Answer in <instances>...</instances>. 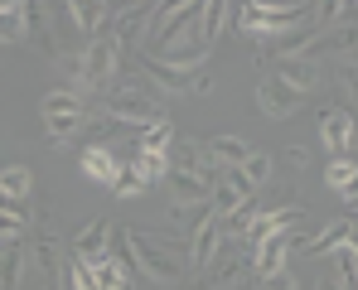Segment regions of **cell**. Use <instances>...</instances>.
Wrapping results in <instances>:
<instances>
[{
	"label": "cell",
	"mask_w": 358,
	"mask_h": 290,
	"mask_svg": "<svg viewBox=\"0 0 358 290\" xmlns=\"http://www.w3.org/2000/svg\"><path fill=\"white\" fill-rule=\"evenodd\" d=\"M112 194H117V198H141V194H145V184H141V174L126 165V170L117 174V184H112Z\"/></svg>",
	"instance_id": "cell-31"
},
{
	"label": "cell",
	"mask_w": 358,
	"mask_h": 290,
	"mask_svg": "<svg viewBox=\"0 0 358 290\" xmlns=\"http://www.w3.org/2000/svg\"><path fill=\"white\" fill-rule=\"evenodd\" d=\"M271 78H276V82H286L291 92H300V97H310V87H320V82H324V63H320V58H281Z\"/></svg>",
	"instance_id": "cell-9"
},
{
	"label": "cell",
	"mask_w": 358,
	"mask_h": 290,
	"mask_svg": "<svg viewBox=\"0 0 358 290\" xmlns=\"http://www.w3.org/2000/svg\"><path fill=\"white\" fill-rule=\"evenodd\" d=\"M29 228V213L24 208H10V203H0V242H20Z\"/></svg>",
	"instance_id": "cell-27"
},
{
	"label": "cell",
	"mask_w": 358,
	"mask_h": 290,
	"mask_svg": "<svg viewBox=\"0 0 358 290\" xmlns=\"http://www.w3.org/2000/svg\"><path fill=\"white\" fill-rule=\"evenodd\" d=\"M87 276H92L97 290H131V261H121V256H97V261L87 266Z\"/></svg>",
	"instance_id": "cell-16"
},
{
	"label": "cell",
	"mask_w": 358,
	"mask_h": 290,
	"mask_svg": "<svg viewBox=\"0 0 358 290\" xmlns=\"http://www.w3.org/2000/svg\"><path fill=\"white\" fill-rule=\"evenodd\" d=\"M117 73H121V49H117V39L112 34H97V39H87V49L78 58H68V92H107L112 82H117Z\"/></svg>",
	"instance_id": "cell-2"
},
{
	"label": "cell",
	"mask_w": 358,
	"mask_h": 290,
	"mask_svg": "<svg viewBox=\"0 0 358 290\" xmlns=\"http://www.w3.org/2000/svg\"><path fill=\"white\" fill-rule=\"evenodd\" d=\"M315 10L320 5H262V44L266 39H286L305 24H315Z\"/></svg>",
	"instance_id": "cell-6"
},
{
	"label": "cell",
	"mask_w": 358,
	"mask_h": 290,
	"mask_svg": "<svg viewBox=\"0 0 358 290\" xmlns=\"http://www.w3.org/2000/svg\"><path fill=\"white\" fill-rule=\"evenodd\" d=\"M20 39H29V5L0 0V44H20Z\"/></svg>",
	"instance_id": "cell-19"
},
{
	"label": "cell",
	"mask_w": 358,
	"mask_h": 290,
	"mask_svg": "<svg viewBox=\"0 0 358 290\" xmlns=\"http://www.w3.org/2000/svg\"><path fill=\"white\" fill-rule=\"evenodd\" d=\"M315 290H344V286H339V281H329V276H324V281H315Z\"/></svg>",
	"instance_id": "cell-34"
},
{
	"label": "cell",
	"mask_w": 358,
	"mask_h": 290,
	"mask_svg": "<svg viewBox=\"0 0 358 290\" xmlns=\"http://www.w3.org/2000/svg\"><path fill=\"white\" fill-rule=\"evenodd\" d=\"M131 170L141 174V184L150 189V184H165V174H170V155H131Z\"/></svg>",
	"instance_id": "cell-26"
},
{
	"label": "cell",
	"mask_w": 358,
	"mask_h": 290,
	"mask_svg": "<svg viewBox=\"0 0 358 290\" xmlns=\"http://www.w3.org/2000/svg\"><path fill=\"white\" fill-rule=\"evenodd\" d=\"M257 107L262 116H271V121H286V116H296L305 107V97L291 92L286 82H276V78H262V87H257Z\"/></svg>",
	"instance_id": "cell-10"
},
{
	"label": "cell",
	"mask_w": 358,
	"mask_h": 290,
	"mask_svg": "<svg viewBox=\"0 0 358 290\" xmlns=\"http://www.w3.org/2000/svg\"><path fill=\"white\" fill-rule=\"evenodd\" d=\"M349 242H354V218H334V223H324L315 237H296L291 252H300V256H334Z\"/></svg>",
	"instance_id": "cell-7"
},
{
	"label": "cell",
	"mask_w": 358,
	"mask_h": 290,
	"mask_svg": "<svg viewBox=\"0 0 358 290\" xmlns=\"http://www.w3.org/2000/svg\"><path fill=\"white\" fill-rule=\"evenodd\" d=\"M203 150H208V160H213L218 170H238L242 160L252 155V145H247L242 136H208V140H203Z\"/></svg>",
	"instance_id": "cell-15"
},
{
	"label": "cell",
	"mask_w": 358,
	"mask_h": 290,
	"mask_svg": "<svg viewBox=\"0 0 358 290\" xmlns=\"http://www.w3.org/2000/svg\"><path fill=\"white\" fill-rule=\"evenodd\" d=\"M155 10H160V5H131V10L121 15V20H117V34H112V39H117V49H126V44H131V49H145L150 24H155Z\"/></svg>",
	"instance_id": "cell-11"
},
{
	"label": "cell",
	"mask_w": 358,
	"mask_h": 290,
	"mask_svg": "<svg viewBox=\"0 0 358 290\" xmlns=\"http://www.w3.org/2000/svg\"><path fill=\"white\" fill-rule=\"evenodd\" d=\"M320 140H324V150H334V160H349V150H354V116H349V107H324L320 112Z\"/></svg>",
	"instance_id": "cell-8"
},
{
	"label": "cell",
	"mask_w": 358,
	"mask_h": 290,
	"mask_svg": "<svg viewBox=\"0 0 358 290\" xmlns=\"http://www.w3.org/2000/svg\"><path fill=\"white\" fill-rule=\"evenodd\" d=\"M286 160H291L296 170H305V165H310V150H305V145H291V150H286Z\"/></svg>",
	"instance_id": "cell-33"
},
{
	"label": "cell",
	"mask_w": 358,
	"mask_h": 290,
	"mask_svg": "<svg viewBox=\"0 0 358 290\" xmlns=\"http://www.w3.org/2000/svg\"><path fill=\"white\" fill-rule=\"evenodd\" d=\"M271 170H276V165H271V155H266V150H252V155H247V160L238 165V179L247 184V189H252V194H257V189L271 179Z\"/></svg>",
	"instance_id": "cell-25"
},
{
	"label": "cell",
	"mask_w": 358,
	"mask_h": 290,
	"mask_svg": "<svg viewBox=\"0 0 358 290\" xmlns=\"http://www.w3.org/2000/svg\"><path fill=\"white\" fill-rule=\"evenodd\" d=\"M358 165L354 160H334V165H324V184H329V189H339V198H344V203H358Z\"/></svg>",
	"instance_id": "cell-22"
},
{
	"label": "cell",
	"mask_w": 358,
	"mask_h": 290,
	"mask_svg": "<svg viewBox=\"0 0 358 290\" xmlns=\"http://www.w3.org/2000/svg\"><path fill=\"white\" fill-rule=\"evenodd\" d=\"M126 256L131 266L155 281V286H179L189 271V256L179 247V237H155V232H126Z\"/></svg>",
	"instance_id": "cell-1"
},
{
	"label": "cell",
	"mask_w": 358,
	"mask_h": 290,
	"mask_svg": "<svg viewBox=\"0 0 358 290\" xmlns=\"http://www.w3.org/2000/svg\"><path fill=\"white\" fill-rule=\"evenodd\" d=\"M29 271V252L24 242H0V290H15Z\"/></svg>",
	"instance_id": "cell-18"
},
{
	"label": "cell",
	"mask_w": 358,
	"mask_h": 290,
	"mask_svg": "<svg viewBox=\"0 0 358 290\" xmlns=\"http://www.w3.org/2000/svg\"><path fill=\"white\" fill-rule=\"evenodd\" d=\"M228 0H208L203 10H199V20L189 24V39H199L203 49H213V39H218V29H223V20H228Z\"/></svg>",
	"instance_id": "cell-17"
},
{
	"label": "cell",
	"mask_w": 358,
	"mask_h": 290,
	"mask_svg": "<svg viewBox=\"0 0 358 290\" xmlns=\"http://www.w3.org/2000/svg\"><path fill=\"white\" fill-rule=\"evenodd\" d=\"M170 145H175V131H170V121L160 116V121H150L145 131H141V140H136V150L141 155H170Z\"/></svg>",
	"instance_id": "cell-24"
},
{
	"label": "cell",
	"mask_w": 358,
	"mask_h": 290,
	"mask_svg": "<svg viewBox=\"0 0 358 290\" xmlns=\"http://www.w3.org/2000/svg\"><path fill=\"white\" fill-rule=\"evenodd\" d=\"M102 121H112V126H136V131H145L150 121H160V107H155V97H150V87L136 78L131 87H107L102 92Z\"/></svg>",
	"instance_id": "cell-3"
},
{
	"label": "cell",
	"mask_w": 358,
	"mask_h": 290,
	"mask_svg": "<svg viewBox=\"0 0 358 290\" xmlns=\"http://www.w3.org/2000/svg\"><path fill=\"white\" fill-rule=\"evenodd\" d=\"M257 290H300V281L291 276V266H281L271 276H257Z\"/></svg>",
	"instance_id": "cell-32"
},
{
	"label": "cell",
	"mask_w": 358,
	"mask_h": 290,
	"mask_svg": "<svg viewBox=\"0 0 358 290\" xmlns=\"http://www.w3.org/2000/svg\"><path fill=\"white\" fill-rule=\"evenodd\" d=\"M107 237H112V218H92L87 228H78V237H73V261L92 266L97 256H107Z\"/></svg>",
	"instance_id": "cell-13"
},
{
	"label": "cell",
	"mask_w": 358,
	"mask_h": 290,
	"mask_svg": "<svg viewBox=\"0 0 358 290\" xmlns=\"http://www.w3.org/2000/svg\"><path fill=\"white\" fill-rule=\"evenodd\" d=\"M257 218H262V203H257V194H252V198H242L238 208H228V213L218 218V232H223V237H247Z\"/></svg>",
	"instance_id": "cell-20"
},
{
	"label": "cell",
	"mask_w": 358,
	"mask_h": 290,
	"mask_svg": "<svg viewBox=\"0 0 358 290\" xmlns=\"http://www.w3.org/2000/svg\"><path fill=\"white\" fill-rule=\"evenodd\" d=\"M136 78L150 92H170V97H199V92H208V78L203 73H175V68H165L160 58H150V54H141Z\"/></svg>",
	"instance_id": "cell-4"
},
{
	"label": "cell",
	"mask_w": 358,
	"mask_h": 290,
	"mask_svg": "<svg viewBox=\"0 0 358 290\" xmlns=\"http://www.w3.org/2000/svg\"><path fill=\"white\" fill-rule=\"evenodd\" d=\"M78 170H83V179H92V184H107V189H112V184H117V174L126 170V165L117 160V150H112V145H87Z\"/></svg>",
	"instance_id": "cell-14"
},
{
	"label": "cell",
	"mask_w": 358,
	"mask_h": 290,
	"mask_svg": "<svg viewBox=\"0 0 358 290\" xmlns=\"http://www.w3.org/2000/svg\"><path fill=\"white\" fill-rule=\"evenodd\" d=\"M78 131H83V116H54V121H44V140L49 145H68Z\"/></svg>",
	"instance_id": "cell-28"
},
{
	"label": "cell",
	"mask_w": 358,
	"mask_h": 290,
	"mask_svg": "<svg viewBox=\"0 0 358 290\" xmlns=\"http://www.w3.org/2000/svg\"><path fill=\"white\" fill-rule=\"evenodd\" d=\"M63 10H68V24L83 29L87 39L107 34V24H112V5H102V0H68Z\"/></svg>",
	"instance_id": "cell-12"
},
{
	"label": "cell",
	"mask_w": 358,
	"mask_h": 290,
	"mask_svg": "<svg viewBox=\"0 0 358 290\" xmlns=\"http://www.w3.org/2000/svg\"><path fill=\"white\" fill-rule=\"evenodd\" d=\"M218 242H223L218 218H213L208 208H199V213H194V223H189V232H184V256H189V266L208 271V266L218 261Z\"/></svg>",
	"instance_id": "cell-5"
},
{
	"label": "cell",
	"mask_w": 358,
	"mask_h": 290,
	"mask_svg": "<svg viewBox=\"0 0 358 290\" xmlns=\"http://www.w3.org/2000/svg\"><path fill=\"white\" fill-rule=\"evenodd\" d=\"M233 10H238L242 34H257V39H262V0H247V5H233Z\"/></svg>",
	"instance_id": "cell-30"
},
{
	"label": "cell",
	"mask_w": 358,
	"mask_h": 290,
	"mask_svg": "<svg viewBox=\"0 0 358 290\" xmlns=\"http://www.w3.org/2000/svg\"><path fill=\"white\" fill-rule=\"evenodd\" d=\"M334 266H339V276H334V281H339L344 290H354V281H358V252H354V242L334 252Z\"/></svg>",
	"instance_id": "cell-29"
},
{
	"label": "cell",
	"mask_w": 358,
	"mask_h": 290,
	"mask_svg": "<svg viewBox=\"0 0 358 290\" xmlns=\"http://www.w3.org/2000/svg\"><path fill=\"white\" fill-rule=\"evenodd\" d=\"M29 189H34L29 165H5V170H0V203H24Z\"/></svg>",
	"instance_id": "cell-21"
},
{
	"label": "cell",
	"mask_w": 358,
	"mask_h": 290,
	"mask_svg": "<svg viewBox=\"0 0 358 290\" xmlns=\"http://www.w3.org/2000/svg\"><path fill=\"white\" fill-rule=\"evenodd\" d=\"M39 116H44V121H54V116H87V102H83L78 92L59 87V92H49V97L39 102Z\"/></svg>",
	"instance_id": "cell-23"
}]
</instances>
